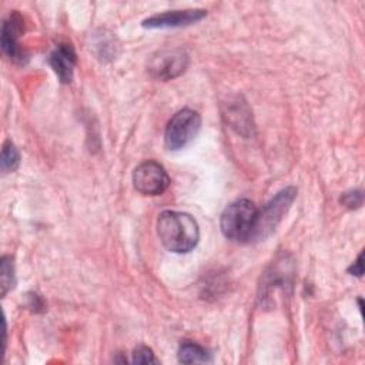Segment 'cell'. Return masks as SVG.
Instances as JSON below:
<instances>
[{
  "label": "cell",
  "instance_id": "obj_1",
  "mask_svg": "<svg viewBox=\"0 0 365 365\" xmlns=\"http://www.w3.org/2000/svg\"><path fill=\"white\" fill-rule=\"evenodd\" d=\"M157 234L164 248L175 254L190 252L200 240V230L194 217L173 210H165L158 215Z\"/></svg>",
  "mask_w": 365,
  "mask_h": 365
},
{
  "label": "cell",
  "instance_id": "obj_2",
  "mask_svg": "<svg viewBox=\"0 0 365 365\" xmlns=\"http://www.w3.org/2000/svg\"><path fill=\"white\" fill-rule=\"evenodd\" d=\"M257 214V205L247 198L231 202L225 207L220 218L222 235L231 241L248 242L255 227Z\"/></svg>",
  "mask_w": 365,
  "mask_h": 365
},
{
  "label": "cell",
  "instance_id": "obj_3",
  "mask_svg": "<svg viewBox=\"0 0 365 365\" xmlns=\"http://www.w3.org/2000/svg\"><path fill=\"white\" fill-rule=\"evenodd\" d=\"M295 197H297V188L287 187L278 191L261 210H258L255 227L248 242L262 241L267 237H269L272 231H275V228L278 227L284 215L291 208V204L294 202Z\"/></svg>",
  "mask_w": 365,
  "mask_h": 365
},
{
  "label": "cell",
  "instance_id": "obj_4",
  "mask_svg": "<svg viewBox=\"0 0 365 365\" xmlns=\"http://www.w3.org/2000/svg\"><path fill=\"white\" fill-rule=\"evenodd\" d=\"M201 127V115L191 110L182 108L177 111L168 121L164 133L165 147L171 151H177L190 144L198 134Z\"/></svg>",
  "mask_w": 365,
  "mask_h": 365
},
{
  "label": "cell",
  "instance_id": "obj_5",
  "mask_svg": "<svg viewBox=\"0 0 365 365\" xmlns=\"http://www.w3.org/2000/svg\"><path fill=\"white\" fill-rule=\"evenodd\" d=\"M188 60L187 51L180 47L160 50L151 56L148 71L157 80H173L187 70Z\"/></svg>",
  "mask_w": 365,
  "mask_h": 365
},
{
  "label": "cell",
  "instance_id": "obj_6",
  "mask_svg": "<svg viewBox=\"0 0 365 365\" xmlns=\"http://www.w3.org/2000/svg\"><path fill=\"white\" fill-rule=\"evenodd\" d=\"M133 184L143 195H160L170 187V177L160 163L147 160L135 167Z\"/></svg>",
  "mask_w": 365,
  "mask_h": 365
},
{
  "label": "cell",
  "instance_id": "obj_7",
  "mask_svg": "<svg viewBox=\"0 0 365 365\" xmlns=\"http://www.w3.org/2000/svg\"><path fill=\"white\" fill-rule=\"evenodd\" d=\"M24 31V20L20 13L13 11L1 26V48L4 54L17 64L27 61V54L20 46V36Z\"/></svg>",
  "mask_w": 365,
  "mask_h": 365
},
{
  "label": "cell",
  "instance_id": "obj_8",
  "mask_svg": "<svg viewBox=\"0 0 365 365\" xmlns=\"http://www.w3.org/2000/svg\"><path fill=\"white\" fill-rule=\"evenodd\" d=\"M207 16V11L202 9H187V10H173L160 14H154L143 20V27L145 29H170V27H182L194 24L202 20Z\"/></svg>",
  "mask_w": 365,
  "mask_h": 365
},
{
  "label": "cell",
  "instance_id": "obj_9",
  "mask_svg": "<svg viewBox=\"0 0 365 365\" xmlns=\"http://www.w3.org/2000/svg\"><path fill=\"white\" fill-rule=\"evenodd\" d=\"M48 64L64 84L73 80L74 67L77 64V56L74 47L68 43H60L48 56Z\"/></svg>",
  "mask_w": 365,
  "mask_h": 365
},
{
  "label": "cell",
  "instance_id": "obj_10",
  "mask_svg": "<svg viewBox=\"0 0 365 365\" xmlns=\"http://www.w3.org/2000/svg\"><path fill=\"white\" fill-rule=\"evenodd\" d=\"M178 361L181 364H205L211 361V355L201 345L184 341L178 348Z\"/></svg>",
  "mask_w": 365,
  "mask_h": 365
},
{
  "label": "cell",
  "instance_id": "obj_11",
  "mask_svg": "<svg viewBox=\"0 0 365 365\" xmlns=\"http://www.w3.org/2000/svg\"><path fill=\"white\" fill-rule=\"evenodd\" d=\"M16 285V275H14V264L10 255H3L0 261V288L1 297H4L10 289Z\"/></svg>",
  "mask_w": 365,
  "mask_h": 365
},
{
  "label": "cell",
  "instance_id": "obj_12",
  "mask_svg": "<svg viewBox=\"0 0 365 365\" xmlns=\"http://www.w3.org/2000/svg\"><path fill=\"white\" fill-rule=\"evenodd\" d=\"M20 164V153L11 141H4L1 148V170L4 173H13Z\"/></svg>",
  "mask_w": 365,
  "mask_h": 365
},
{
  "label": "cell",
  "instance_id": "obj_13",
  "mask_svg": "<svg viewBox=\"0 0 365 365\" xmlns=\"http://www.w3.org/2000/svg\"><path fill=\"white\" fill-rule=\"evenodd\" d=\"M133 362L134 364H157V358L154 356V352L151 348L145 345H140L133 352Z\"/></svg>",
  "mask_w": 365,
  "mask_h": 365
},
{
  "label": "cell",
  "instance_id": "obj_14",
  "mask_svg": "<svg viewBox=\"0 0 365 365\" xmlns=\"http://www.w3.org/2000/svg\"><path fill=\"white\" fill-rule=\"evenodd\" d=\"M341 202L348 208H358L362 204V192L358 191V190L351 191V192H345L341 197Z\"/></svg>",
  "mask_w": 365,
  "mask_h": 365
},
{
  "label": "cell",
  "instance_id": "obj_15",
  "mask_svg": "<svg viewBox=\"0 0 365 365\" xmlns=\"http://www.w3.org/2000/svg\"><path fill=\"white\" fill-rule=\"evenodd\" d=\"M362 257H364V254L361 252L359 255H358V258H356V261L349 267V272L352 274V275H356V277H362V274H364V264H362Z\"/></svg>",
  "mask_w": 365,
  "mask_h": 365
}]
</instances>
